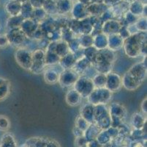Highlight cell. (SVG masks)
<instances>
[{
	"label": "cell",
	"instance_id": "obj_1",
	"mask_svg": "<svg viewBox=\"0 0 147 147\" xmlns=\"http://www.w3.org/2000/svg\"><path fill=\"white\" fill-rule=\"evenodd\" d=\"M8 121L6 118L3 116H0V129L1 130H5L8 127Z\"/></svg>",
	"mask_w": 147,
	"mask_h": 147
},
{
	"label": "cell",
	"instance_id": "obj_2",
	"mask_svg": "<svg viewBox=\"0 0 147 147\" xmlns=\"http://www.w3.org/2000/svg\"><path fill=\"white\" fill-rule=\"evenodd\" d=\"M7 39L4 36H0V47L5 46L6 45Z\"/></svg>",
	"mask_w": 147,
	"mask_h": 147
}]
</instances>
